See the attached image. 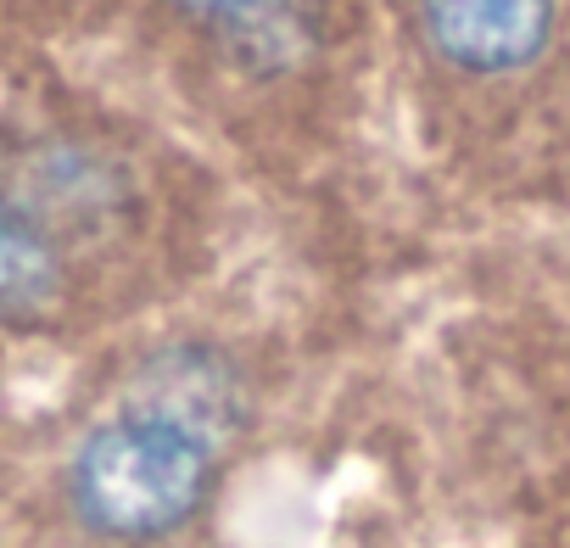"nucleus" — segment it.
Instances as JSON below:
<instances>
[{"mask_svg":"<svg viewBox=\"0 0 570 548\" xmlns=\"http://www.w3.org/2000/svg\"><path fill=\"white\" fill-rule=\"evenodd\" d=\"M118 409L157 420L224 459L252 425V381L229 348L207 336H179L135 359Z\"/></svg>","mask_w":570,"mask_h":548,"instance_id":"nucleus-2","label":"nucleus"},{"mask_svg":"<svg viewBox=\"0 0 570 548\" xmlns=\"http://www.w3.org/2000/svg\"><path fill=\"white\" fill-rule=\"evenodd\" d=\"M420 29L448 68L498 79L548 51L553 0H420Z\"/></svg>","mask_w":570,"mask_h":548,"instance_id":"nucleus-3","label":"nucleus"},{"mask_svg":"<svg viewBox=\"0 0 570 548\" xmlns=\"http://www.w3.org/2000/svg\"><path fill=\"white\" fill-rule=\"evenodd\" d=\"M174 7L196 18L252 79L297 74L320 51L314 0H174Z\"/></svg>","mask_w":570,"mask_h":548,"instance_id":"nucleus-4","label":"nucleus"},{"mask_svg":"<svg viewBox=\"0 0 570 548\" xmlns=\"http://www.w3.org/2000/svg\"><path fill=\"white\" fill-rule=\"evenodd\" d=\"M68 252L29 207L0 196V325H35L62 303Z\"/></svg>","mask_w":570,"mask_h":548,"instance_id":"nucleus-6","label":"nucleus"},{"mask_svg":"<svg viewBox=\"0 0 570 548\" xmlns=\"http://www.w3.org/2000/svg\"><path fill=\"white\" fill-rule=\"evenodd\" d=\"M18 174H23V185H18L12 202L29 207L51 235H57V224H79V229L101 224L107 213H118L129 202V179L107 157H96L85 146L51 140V146L29 151Z\"/></svg>","mask_w":570,"mask_h":548,"instance_id":"nucleus-5","label":"nucleus"},{"mask_svg":"<svg viewBox=\"0 0 570 548\" xmlns=\"http://www.w3.org/2000/svg\"><path fill=\"white\" fill-rule=\"evenodd\" d=\"M218 453L202 442L140 420V414H112L90 425L62 470V492L73 520L101 537V542H157L185 531L213 487H218Z\"/></svg>","mask_w":570,"mask_h":548,"instance_id":"nucleus-1","label":"nucleus"}]
</instances>
